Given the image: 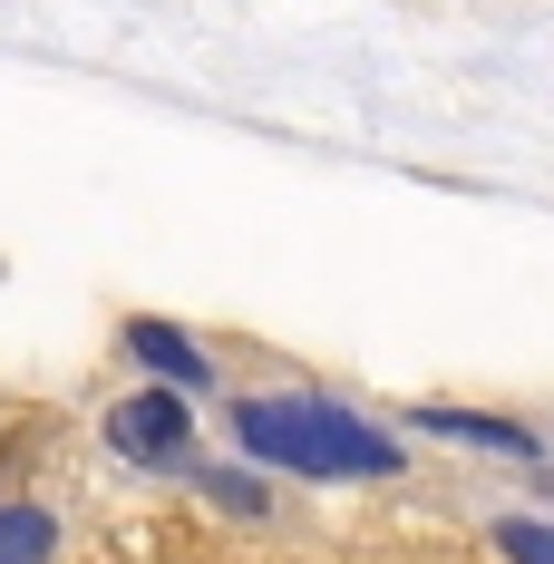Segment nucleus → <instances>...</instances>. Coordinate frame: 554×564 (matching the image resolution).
<instances>
[{"instance_id":"obj_1","label":"nucleus","mask_w":554,"mask_h":564,"mask_svg":"<svg viewBox=\"0 0 554 564\" xmlns=\"http://www.w3.org/2000/svg\"><path fill=\"white\" fill-rule=\"evenodd\" d=\"M233 438L263 467H302V477H389L399 438H380L360 409L332 399H233Z\"/></svg>"},{"instance_id":"obj_2","label":"nucleus","mask_w":554,"mask_h":564,"mask_svg":"<svg viewBox=\"0 0 554 564\" xmlns=\"http://www.w3.org/2000/svg\"><path fill=\"white\" fill-rule=\"evenodd\" d=\"M108 438L117 457H137V467H185V448H195V419H185V399L175 390H137L108 409Z\"/></svg>"},{"instance_id":"obj_3","label":"nucleus","mask_w":554,"mask_h":564,"mask_svg":"<svg viewBox=\"0 0 554 564\" xmlns=\"http://www.w3.org/2000/svg\"><path fill=\"white\" fill-rule=\"evenodd\" d=\"M127 350H137V360H146L156 380H185V390H195V380L215 370V360H205V350H195L185 332H166V322H127Z\"/></svg>"},{"instance_id":"obj_4","label":"nucleus","mask_w":554,"mask_h":564,"mask_svg":"<svg viewBox=\"0 0 554 564\" xmlns=\"http://www.w3.org/2000/svg\"><path fill=\"white\" fill-rule=\"evenodd\" d=\"M58 525L50 507H30V497H0V564H50Z\"/></svg>"},{"instance_id":"obj_5","label":"nucleus","mask_w":554,"mask_h":564,"mask_svg":"<svg viewBox=\"0 0 554 564\" xmlns=\"http://www.w3.org/2000/svg\"><path fill=\"white\" fill-rule=\"evenodd\" d=\"M428 429H447V438H477V448H535V438H525V429H506V419H457V409H428Z\"/></svg>"},{"instance_id":"obj_6","label":"nucleus","mask_w":554,"mask_h":564,"mask_svg":"<svg viewBox=\"0 0 554 564\" xmlns=\"http://www.w3.org/2000/svg\"><path fill=\"white\" fill-rule=\"evenodd\" d=\"M497 545H506L515 564H554V525H535V516H506V525H497Z\"/></svg>"},{"instance_id":"obj_7","label":"nucleus","mask_w":554,"mask_h":564,"mask_svg":"<svg viewBox=\"0 0 554 564\" xmlns=\"http://www.w3.org/2000/svg\"><path fill=\"white\" fill-rule=\"evenodd\" d=\"M215 497H224V507H243V516H263V487H253V477H215Z\"/></svg>"}]
</instances>
